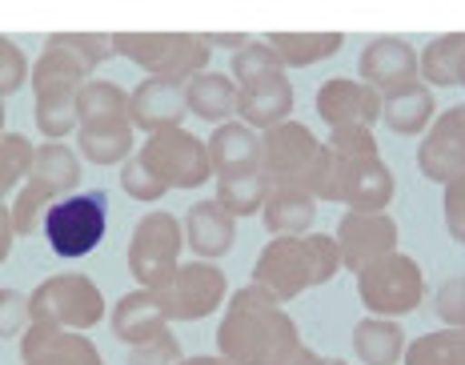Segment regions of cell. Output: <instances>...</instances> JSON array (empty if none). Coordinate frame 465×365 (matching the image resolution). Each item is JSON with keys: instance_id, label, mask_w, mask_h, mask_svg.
Instances as JSON below:
<instances>
[{"instance_id": "1", "label": "cell", "mask_w": 465, "mask_h": 365, "mask_svg": "<svg viewBox=\"0 0 465 365\" xmlns=\"http://www.w3.org/2000/svg\"><path fill=\"white\" fill-rule=\"evenodd\" d=\"M302 350L297 321L253 281L229 293L225 317L217 325V353L232 365H285Z\"/></svg>"}, {"instance_id": "2", "label": "cell", "mask_w": 465, "mask_h": 365, "mask_svg": "<svg viewBox=\"0 0 465 365\" xmlns=\"http://www.w3.org/2000/svg\"><path fill=\"white\" fill-rule=\"evenodd\" d=\"M337 269H341V253H337L333 233L273 237L253 265V285L265 290L277 305H285L305 290L333 281Z\"/></svg>"}, {"instance_id": "3", "label": "cell", "mask_w": 465, "mask_h": 365, "mask_svg": "<svg viewBox=\"0 0 465 365\" xmlns=\"http://www.w3.org/2000/svg\"><path fill=\"white\" fill-rule=\"evenodd\" d=\"M104 321V293L89 273H53L28 293V325L89 333Z\"/></svg>"}, {"instance_id": "4", "label": "cell", "mask_w": 465, "mask_h": 365, "mask_svg": "<svg viewBox=\"0 0 465 365\" xmlns=\"http://www.w3.org/2000/svg\"><path fill=\"white\" fill-rule=\"evenodd\" d=\"M209 53L213 49L201 33H121L116 36V56L133 61L149 76H169V81H181V84L209 73Z\"/></svg>"}, {"instance_id": "5", "label": "cell", "mask_w": 465, "mask_h": 365, "mask_svg": "<svg viewBox=\"0 0 465 365\" xmlns=\"http://www.w3.org/2000/svg\"><path fill=\"white\" fill-rule=\"evenodd\" d=\"M357 293H361V305L370 310V317H390V321H397V317L421 310L425 273L410 253L377 257V261H370L357 273Z\"/></svg>"}, {"instance_id": "6", "label": "cell", "mask_w": 465, "mask_h": 365, "mask_svg": "<svg viewBox=\"0 0 465 365\" xmlns=\"http://www.w3.org/2000/svg\"><path fill=\"white\" fill-rule=\"evenodd\" d=\"M181 249H185V225L164 209H153L133 229L129 273L137 277L141 290H164L181 269Z\"/></svg>"}, {"instance_id": "7", "label": "cell", "mask_w": 465, "mask_h": 365, "mask_svg": "<svg viewBox=\"0 0 465 365\" xmlns=\"http://www.w3.org/2000/svg\"><path fill=\"white\" fill-rule=\"evenodd\" d=\"M104 225H109V197H104L101 189L53 201V209L45 213L48 249H53L56 257H64V261H76V257L93 253L104 237Z\"/></svg>"}, {"instance_id": "8", "label": "cell", "mask_w": 465, "mask_h": 365, "mask_svg": "<svg viewBox=\"0 0 465 365\" xmlns=\"http://www.w3.org/2000/svg\"><path fill=\"white\" fill-rule=\"evenodd\" d=\"M137 157L164 189H201V185H209V177H213L209 145L201 137H193L189 129L153 133L141 145Z\"/></svg>"}, {"instance_id": "9", "label": "cell", "mask_w": 465, "mask_h": 365, "mask_svg": "<svg viewBox=\"0 0 465 365\" xmlns=\"http://www.w3.org/2000/svg\"><path fill=\"white\" fill-rule=\"evenodd\" d=\"M157 297L169 321H205L229 305V277L213 261H185Z\"/></svg>"}, {"instance_id": "10", "label": "cell", "mask_w": 465, "mask_h": 365, "mask_svg": "<svg viewBox=\"0 0 465 365\" xmlns=\"http://www.w3.org/2000/svg\"><path fill=\"white\" fill-rule=\"evenodd\" d=\"M317 157H322V141L302 121H285L261 133V173L273 189H305V177Z\"/></svg>"}, {"instance_id": "11", "label": "cell", "mask_w": 465, "mask_h": 365, "mask_svg": "<svg viewBox=\"0 0 465 365\" xmlns=\"http://www.w3.org/2000/svg\"><path fill=\"white\" fill-rule=\"evenodd\" d=\"M337 161V185L333 201H341L349 213H385L397 193V181L381 153H365V157H333Z\"/></svg>"}, {"instance_id": "12", "label": "cell", "mask_w": 465, "mask_h": 365, "mask_svg": "<svg viewBox=\"0 0 465 365\" xmlns=\"http://www.w3.org/2000/svg\"><path fill=\"white\" fill-rule=\"evenodd\" d=\"M418 169L421 177L438 181L441 189L465 177V104L438 113V121L430 124V133L418 145Z\"/></svg>"}, {"instance_id": "13", "label": "cell", "mask_w": 465, "mask_h": 365, "mask_svg": "<svg viewBox=\"0 0 465 365\" xmlns=\"http://www.w3.org/2000/svg\"><path fill=\"white\" fill-rule=\"evenodd\" d=\"M418 76H421V53L405 36H377L357 56V81L377 89L381 97L413 84Z\"/></svg>"}, {"instance_id": "14", "label": "cell", "mask_w": 465, "mask_h": 365, "mask_svg": "<svg viewBox=\"0 0 465 365\" xmlns=\"http://www.w3.org/2000/svg\"><path fill=\"white\" fill-rule=\"evenodd\" d=\"M337 253H341V269L361 273L377 257L397 253V221L390 213H345L337 221Z\"/></svg>"}, {"instance_id": "15", "label": "cell", "mask_w": 465, "mask_h": 365, "mask_svg": "<svg viewBox=\"0 0 465 365\" xmlns=\"http://www.w3.org/2000/svg\"><path fill=\"white\" fill-rule=\"evenodd\" d=\"M185 113H189L185 84L169 81V76H144L129 93V124L137 133H149V137L164 129H181Z\"/></svg>"}, {"instance_id": "16", "label": "cell", "mask_w": 465, "mask_h": 365, "mask_svg": "<svg viewBox=\"0 0 465 365\" xmlns=\"http://www.w3.org/2000/svg\"><path fill=\"white\" fill-rule=\"evenodd\" d=\"M317 117L329 129H373L381 117V93L349 76H333L317 89Z\"/></svg>"}, {"instance_id": "17", "label": "cell", "mask_w": 465, "mask_h": 365, "mask_svg": "<svg viewBox=\"0 0 465 365\" xmlns=\"http://www.w3.org/2000/svg\"><path fill=\"white\" fill-rule=\"evenodd\" d=\"M21 361L25 365H104L101 350L93 345L89 333L41 330V325H28L25 330Z\"/></svg>"}, {"instance_id": "18", "label": "cell", "mask_w": 465, "mask_h": 365, "mask_svg": "<svg viewBox=\"0 0 465 365\" xmlns=\"http://www.w3.org/2000/svg\"><path fill=\"white\" fill-rule=\"evenodd\" d=\"M109 325H113V338L121 345H129V350H137V345L161 338L164 330H169V317L161 310V297L157 290H133L124 293L121 301L113 305L109 313Z\"/></svg>"}, {"instance_id": "19", "label": "cell", "mask_w": 465, "mask_h": 365, "mask_svg": "<svg viewBox=\"0 0 465 365\" xmlns=\"http://www.w3.org/2000/svg\"><path fill=\"white\" fill-rule=\"evenodd\" d=\"M181 225H185V245L193 249L197 261L217 265L232 249V242H237V221H232L217 201H197Z\"/></svg>"}, {"instance_id": "20", "label": "cell", "mask_w": 465, "mask_h": 365, "mask_svg": "<svg viewBox=\"0 0 465 365\" xmlns=\"http://www.w3.org/2000/svg\"><path fill=\"white\" fill-rule=\"evenodd\" d=\"M205 145H209V165L217 173V181L261 169V133H253L241 121L217 124V129L209 133Z\"/></svg>"}, {"instance_id": "21", "label": "cell", "mask_w": 465, "mask_h": 365, "mask_svg": "<svg viewBox=\"0 0 465 365\" xmlns=\"http://www.w3.org/2000/svg\"><path fill=\"white\" fill-rule=\"evenodd\" d=\"M76 121H81L84 133L124 129V124H129V93L116 81L89 76V81L76 89Z\"/></svg>"}, {"instance_id": "22", "label": "cell", "mask_w": 465, "mask_h": 365, "mask_svg": "<svg viewBox=\"0 0 465 365\" xmlns=\"http://www.w3.org/2000/svg\"><path fill=\"white\" fill-rule=\"evenodd\" d=\"M381 121L390 124V133L397 137H425L430 124L438 121V101H433V89L421 81L405 84V89H393L381 97Z\"/></svg>"}, {"instance_id": "23", "label": "cell", "mask_w": 465, "mask_h": 365, "mask_svg": "<svg viewBox=\"0 0 465 365\" xmlns=\"http://www.w3.org/2000/svg\"><path fill=\"white\" fill-rule=\"evenodd\" d=\"M28 181L41 185L53 201H64L69 193H76V185H81V153L69 149L64 141H45V145H36Z\"/></svg>"}, {"instance_id": "24", "label": "cell", "mask_w": 465, "mask_h": 365, "mask_svg": "<svg viewBox=\"0 0 465 365\" xmlns=\"http://www.w3.org/2000/svg\"><path fill=\"white\" fill-rule=\"evenodd\" d=\"M293 84L285 81H273V84H261V89H241V101H237V117L241 124H249L253 133H269L277 129V124L293 121L289 113H293Z\"/></svg>"}, {"instance_id": "25", "label": "cell", "mask_w": 465, "mask_h": 365, "mask_svg": "<svg viewBox=\"0 0 465 365\" xmlns=\"http://www.w3.org/2000/svg\"><path fill=\"white\" fill-rule=\"evenodd\" d=\"M185 101H189V113L209 124H229V117L237 113V101H241V89L229 73H201L185 84Z\"/></svg>"}, {"instance_id": "26", "label": "cell", "mask_w": 465, "mask_h": 365, "mask_svg": "<svg viewBox=\"0 0 465 365\" xmlns=\"http://www.w3.org/2000/svg\"><path fill=\"white\" fill-rule=\"evenodd\" d=\"M261 221L273 237H305L313 233L317 221V201L305 189H273L261 209Z\"/></svg>"}, {"instance_id": "27", "label": "cell", "mask_w": 465, "mask_h": 365, "mask_svg": "<svg viewBox=\"0 0 465 365\" xmlns=\"http://www.w3.org/2000/svg\"><path fill=\"white\" fill-rule=\"evenodd\" d=\"M421 84H430V89H465V33H445L425 44Z\"/></svg>"}, {"instance_id": "28", "label": "cell", "mask_w": 465, "mask_h": 365, "mask_svg": "<svg viewBox=\"0 0 465 365\" xmlns=\"http://www.w3.org/2000/svg\"><path fill=\"white\" fill-rule=\"evenodd\" d=\"M353 353L361 365H397L405 358V330L390 317H361L353 325Z\"/></svg>"}, {"instance_id": "29", "label": "cell", "mask_w": 465, "mask_h": 365, "mask_svg": "<svg viewBox=\"0 0 465 365\" xmlns=\"http://www.w3.org/2000/svg\"><path fill=\"white\" fill-rule=\"evenodd\" d=\"M265 44L285 61V69H309V64L341 53L345 36L341 33H269Z\"/></svg>"}, {"instance_id": "30", "label": "cell", "mask_w": 465, "mask_h": 365, "mask_svg": "<svg viewBox=\"0 0 465 365\" xmlns=\"http://www.w3.org/2000/svg\"><path fill=\"white\" fill-rule=\"evenodd\" d=\"M89 81V69H84L81 61L61 49V44L45 41L41 56L33 61V73H28V84H33V93H48V89H81V84Z\"/></svg>"}, {"instance_id": "31", "label": "cell", "mask_w": 465, "mask_h": 365, "mask_svg": "<svg viewBox=\"0 0 465 365\" xmlns=\"http://www.w3.org/2000/svg\"><path fill=\"white\" fill-rule=\"evenodd\" d=\"M269 193H273V185H269V177L261 169L253 173H241V177H221L217 181V205L225 209V213L232 221H241V217H253L265 209V201Z\"/></svg>"}, {"instance_id": "32", "label": "cell", "mask_w": 465, "mask_h": 365, "mask_svg": "<svg viewBox=\"0 0 465 365\" xmlns=\"http://www.w3.org/2000/svg\"><path fill=\"white\" fill-rule=\"evenodd\" d=\"M229 76L237 81V89H261V84L285 81V61H281L265 41H249L245 49L232 53Z\"/></svg>"}, {"instance_id": "33", "label": "cell", "mask_w": 465, "mask_h": 365, "mask_svg": "<svg viewBox=\"0 0 465 365\" xmlns=\"http://www.w3.org/2000/svg\"><path fill=\"white\" fill-rule=\"evenodd\" d=\"M133 124H124V129H101V133H84L76 129V153H81V161H89V165H124V161L133 157Z\"/></svg>"}, {"instance_id": "34", "label": "cell", "mask_w": 465, "mask_h": 365, "mask_svg": "<svg viewBox=\"0 0 465 365\" xmlns=\"http://www.w3.org/2000/svg\"><path fill=\"white\" fill-rule=\"evenodd\" d=\"M401 365H465V330H433L405 345Z\"/></svg>"}, {"instance_id": "35", "label": "cell", "mask_w": 465, "mask_h": 365, "mask_svg": "<svg viewBox=\"0 0 465 365\" xmlns=\"http://www.w3.org/2000/svg\"><path fill=\"white\" fill-rule=\"evenodd\" d=\"M36 129L45 133V141H64L69 133L81 129V121H76V89L36 93Z\"/></svg>"}, {"instance_id": "36", "label": "cell", "mask_w": 465, "mask_h": 365, "mask_svg": "<svg viewBox=\"0 0 465 365\" xmlns=\"http://www.w3.org/2000/svg\"><path fill=\"white\" fill-rule=\"evenodd\" d=\"M33 157H36V145L25 133H5V141H0V201L8 193H16L28 181Z\"/></svg>"}, {"instance_id": "37", "label": "cell", "mask_w": 465, "mask_h": 365, "mask_svg": "<svg viewBox=\"0 0 465 365\" xmlns=\"http://www.w3.org/2000/svg\"><path fill=\"white\" fill-rule=\"evenodd\" d=\"M45 41L69 49L89 73L101 69L104 61H113V56H116V36L113 33H53V36H45Z\"/></svg>"}, {"instance_id": "38", "label": "cell", "mask_w": 465, "mask_h": 365, "mask_svg": "<svg viewBox=\"0 0 465 365\" xmlns=\"http://www.w3.org/2000/svg\"><path fill=\"white\" fill-rule=\"evenodd\" d=\"M48 209H53V197H48L41 185L25 181V185L16 189L13 205H8V213H13V233L16 237H33L36 229H45V213H48Z\"/></svg>"}, {"instance_id": "39", "label": "cell", "mask_w": 465, "mask_h": 365, "mask_svg": "<svg viewBox=\"0 0 465 365\" xmlns=\"http://www.w3.org/2000/svg\"><path fill=\"white\" fill-rule=\"evenodd\" d=\"M28 73H33V61L25 56V49L13 36H0V101L21 93L28 84Z\"/></svg>"}, {"instance_id": "40", "label": "cell", "mask_w": 465, "mask_h": 365, "mask_svg": "<svg viewBox=\"0 0 465 365\" xmlns=\"http://www.w3.org/2000/svg\"><path fill=\"white\" fill-rule=\"evenodd\" d=\"M433 313L441 317L445 330H465V273L445 277L433 293Z\"/></svg>"}, {"instance_id": "41", "label": "cell", "mask_w": 465, "mask_h": 365, "mask_svg": "<svg viewBox=\"0 0 465 365\" xmlns=\"http://www.w3.org/2000/svg\"><path fill=\"white\" fill-rule=\"evenodd\" d=\"M121 189H124V197H133V201H144V205H153V201H161L169 189L161 185L157 177H153L149 169H144V161L141 157H129L121 165Z\"/></svg>"}, {"instance_id": "42", "label": "cell", "mask_w": 465, "mask_h": 365, "mask_svg": "<svg viewBox=\"0 0 465 365\" xmlns=\"http://www.w3.org/2000/svg\"><path fill=\"white\" fill-rule=\"evenodd\" d=\"M181 361H185V353H181V341L173 338L169 330H164L161 338L129 350V365H181Z\"/></svg>"}, {"instance_id": "43", "label": "cell", "mask_w": 465, "mask_h": 365, "mask_svg": "<svg viewBox=\"0 0 465 365\" xmlns=\"http://www.w3.org/2000/svg\"><path fill=\"white\" fill-rule=\"evenodd\" d=\"M28 330V297L16 290H0V341L25 338Z\"/></svg>"}, {"instance_id": "44", "label": "cell", "mask_w": 465, "mask_h": 365, "mask_svg": "<svg viewBox=\"0 0 465 365\" xmlns=\"http://www.w3.org/2000/svg\"><path fill=\"white\" fill-rule=\"evenodd\" d=\"M325 149L333 157H365V153H381L377 149L373 129H333L325 137Z\"/></svg>"}, {"instance_id": "45", "label": "cell", "mask_w": 465, "mask_h": 365, "mask_svg": "<svg viewBox=\"0 0 465 365\" xmlns=\"http://www.w3.org/2000/svg\"><path fill=\"white\" fill-rule=\"evenodd\" d=\"M441 213H445V229L458 245H465V177L450 181L441 193Z\"/></svg>"}, {"instance_id": "46", "label": "cell", "mask_w": 465, "mask_h": 365, "mask_svg": "<svg viewBox=\"0 0 465 365\" xmlns=\"http://www.w3.org/2000/svg\"><path fill=\"white\" fill-rule=\"evenodd\" d=\"M13 213H8V205L0 201V265L8 261V249H13Z\"/></svg>"}, {"instance_id": "47", "label": "cell", "mask_w": 465, "mask_h": 365, "mask_svg": "<svg viewBox=\"0 0 465 365\" xmlns=\"http://www.w3.org/2000/svg\"><path fill=\"white\" fill-rule=\"evenodd\" d=\"M205 41H209V49H232L237 53V49H245L249 44V36L245 33H209Z\"/></svg>"}, {"instance_id": "48", "label": "cell", "mask_w": 465, "mask_h": 365, "mask_svg": "<svg viewBox=\"0 0 465 365\" xmlns=\"http://www.w3.org/2000/svg\"><path fill=\"white\" fill-rule=\"evenodd\" d=\"M285 365H345V361H341V358H322L317 350H309V345H302V350H297Z\"/></svg>"}, {"instance_id": "49", "label": "cell", "mask_w": 465, "mask_h": 365, "mask_svg": "<svg viewBox=\"0 0 465 365\" xmlns=\"http://www.w3.org/2000/svg\"><path fill=\"white\" fill-rule=\"evenodd\" d=\"M181 365H232V361H225L221 353H197V358H185Z\"/></svg>"}, {"instance_id": "50", "label": "cell", "mask_w": 465, "mask_h": 365, "mask_svg": "<svg viewBox=\"0 0 465 365\" xmlns=\"http://www.w3.org/2000/svg\"><path fill=\"white\" fill-rule=\"evenodd\" d=\"M5 117H8V113H5V101H0V141H5V133H8L5 129Z\"/></svg>"}]
</instances>
